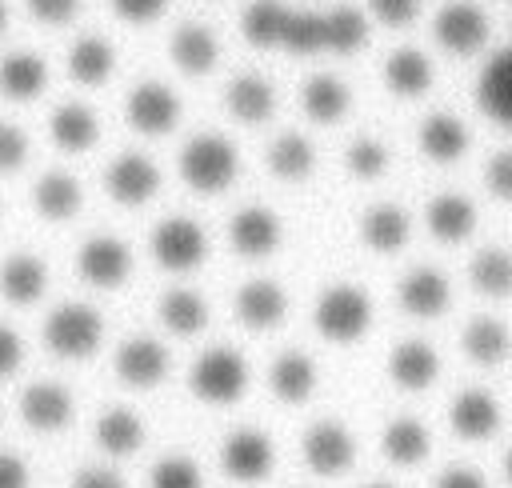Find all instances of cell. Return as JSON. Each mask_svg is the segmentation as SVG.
Instances as JSON below:
<instances>
[{
  "label": "cell",
  "instance_id": "2",
  "mask_svg": "<svg viewBox=\"0 0 512 488\" xmlns=\"http://www.w3.org/2000/svg\"><path fill=\"white\" fill-rule=\"evenodd\" d=\"M184 396L204 408V412H232L248 400L252 384H256V364L252 356L240 348V344H228V340H216V344H204L188 368H184Z\"/></svg>",
  "mask_w": 512,
  "mask_h": 488
},
{
  "label": "cell",
  "instance_id": "36",
  "mask_svg": "<svg viewBox=\"0 0 512 488\" xmlns=\"http://www.w3.org/2000/svg\"><path fill=\"white\" fill-rule=\"evenodd\" d=\"M52 68L32 48H12L0 56V100L8 104H36L48 92Z\"/></svg>",
  "mask_w": 512,
  "mask_h": 488
},
{
  "label": "cell",
  "instance_id": "24",
  "mask_svg": "<svg viewBox=\"0 0 512 488\" xmlns=\"http://www.w3.org/2000/svg\"><path fill=\"white\" fill-rule=\"evenodd\" d=\"M456 352L472 372H496L512 360V324L496 312H472L456 328Z\"/></svg>",
  "mask_w": 512,
  "mask_h": 488
},
{
  "label": "cell",
  "instance_id": "45",
  "mask_svg": "<svg viewBox=\"0 0 512 488\" xmlns=\"http://www.w3.org/2000/svg\"><path fill=\"white\" fill-rule=\"evenodd\" d=\"M28 364V336L12 320H0V384L16 380Z\"/></svg>",
  "mask_w": 512,
  "mask_h": 488
},
{
  "label": "cell",
  "instance_id": "39",
  "mask_svg": "<svg viewBox=\"0 0 512 488\" xmlns=\"http://www.w3.org/2000/svg\"><path fill=\"white\" fill-rule=\"evenodd\" d=\"M464 280L480 300H512V248L480 244L464 264Z\"/></svg>",
  "mask_w": 512,
  "mask_h": 488
},
{
  "label": "cell",
  "instance_id": "44",
  "mask_svg": "<svg viewBox=\"0 0 512 488\" xmlns=\"http://www.w3.org/2000/svg\"><path fill=\"white\" fill-rule=\"evenodd\" d=\"M480 184L496 204L512 208V148H496L480 164Z\"/></svg>",
  "mask_w": 512,
  "mask_h": 488
},
{
  "label": "cell",
  "instance_id": "38",
  "mask_svg": "<svg viewBox=\"0 0 512 488\" xmlns=\"http://www.w3.org/2000/svg\"><path fill=\"white\" fill-rule=\"evenodd\" d=\"M380 84L396 100H424L436 84V64L420 48H392L380 64Z\"/></svg>",
  "mask_w": 512,
  "mask_h": 488
},
{
  "label": "cell",
  "instance_id": "46",
  "mask_svg": "<svg viewBox=\"0 0 512 488\" xmlns=\"http://www.w3.org/2000/svg\"><path fill=\"white\" fill-rule=\"evenodd\" d=\"M64 488H128V476L112 460H84L68 472Z\"/></svg>",
  "mask_w": 512,
  "mask_h": 488
},
{
  "label": "cell",
  "instance_id": "19",
  "mask_svg": "<svg viewBox=\"0 0 512 488\" xmlns=\"http://www.w3.org/2000/svg\"><path fill=\"white\" fill-rule=\"evenodd\" d=\"M152 320H156V332L168 336V340H180V344H196L212 332V320H216V304L208 292H200L196 284H168L156 292L152 300Z\"/></svg>",
  "mask_w": 512,
  "mask_h": 488
},
{
  "label": "cell",
  "instance_id": "30",
  "mask_svg": "<svg viewBox=\"0 0 512 488\" xmlns=\"http://www.w3.org/2000/svg\"><path fill=\"white\" fill-rule=\"evenodd\" d=\"M220 100H224L228 120L244 124V128H264L276 116V104H280L276 84L264 72H236V76H228Z\"/></svg>",
  "mask_w": 512,
  "mask_h": 488
},
{
  "label": "cell",
  "instance_id": "26",
  "mask_svg": "<svg viewBox=\"0 0 512 488\" xmlns=\"http://www.w3.org/2000/svg\"><path fill=\"white\" fill-rule=\"evenodd\" d=\"M52 292V264L32 252L16 248L0 260V300L16 312H36Z\"/></svg>",
  "mask_w": 512,
  "mask_h": 488
},
{
  "label": "cell",
  "instance_id": "51",
  "mask_svg": "<svg viewBox=\"0 0 512 488\" xmlns=\"http://www.w3.org/2000/svg\"><path fill=\"white\" fill-rule=\"evenodd\" d=\"M496 476H500V488H512V440H508V444H504V452H500Z\"/></svg>",
  "mask_w": 512,
  "mask_h": 488
},
{
  "label": "cell",
  "instance_id": "15",
  "mask_svg": "<svg viewBox=\"0 0 512 488\" xmlns=\"http://www.w3.org/2000/svg\"><path fill=\"white\" fill-rule=\"evenodd\" d=\"M376 456L392 468V472H424L436 456V424L420 412L396 408L376 424Z\"/></svg>",
  "mask_w": 512,
  "mask_h": 488
},
{
  "label": "cell",
  "instance_id": "52",
  "mask_svg": "<svg viewBox=\"0 0 512 488\" xmlns=\"http://www.w3.org/2000/svg\"><path fill=\"white\" fill-rule=\"evenodd\" d=\"M356 488H404V484L392 480V476H372V480H364V484H356Z\"/></svg>",
  "mask_w": 512,
  "mask_h": 488
},
{
  "label": "cell",
  "instance_id": "14",
  "mask_svg": "<svg viewBox=\"0 0 512 488\" xmlns=\"http://www.w3.org/2000/svg\"><path fill=\"white\" fill-rule=\"evenodd\" d=\"M260 376H264L268 400H272L276 408H284V412H304V408H312L316 396H320V388H324V368H320L316 352L296 348V344L276 348V352L264 360V372H260Z\"/></svg>",
  "mask_w": 512,
  "mask_h": 488
},
{
  "label": "cell",
  "instance_id": "11",
  "mask_svg": "<svg viewBox=\"0 0 512 488\" xmlns=\"http://www.w3.org/2000/svg\"><path fill=\"white\" fill-rule=\"evenodd\" d=\"M208 256H212V236L196 216L172 212L148 228V260L172 280L196 276L208 264Z\"/></svg>",
  "mask_w": 512,
  "mask_h": 488
},
{
  "label": "cell",
  "instance_id": "17",
  "mask_svg": "<svg viewBox=\"0 0 512 488\" xmlns=\"http://www.w3.org/2000/svg\"><path fill=\"white\" fill-rule=\"evenodd\" d=\"M392 308L412 324L448 320L456 308V280L440 264H412L392 284Z\"/></svg>",
  "mask_w": 512,
  "mask_h": 488
},
{
  "label": "cell",
  "instance_id": "16",
  "mask_svg": "<svg viewBox=\"0 0 512 488\" xmlns=\"http://www.w3.org/2000/svg\"><path fill=\"white\" fill-rule=\"evenodd\" d=\"M292 316V292L276 276H248L228 292V320L244 336H272Z\"/></svg>",
  "mask_w": 512,
  "mask_h": 488
},
{
  "label": "cell",
  "instance_id": "37",
  "mask_svg": "<svg viewBox=\"0 0 512 488\" xmlns=\"http://www.w3.org/2000/svg\"><path fill=\"white\" fill-rule=\"evenodd\" d=\"M64 72L76 88H104L112 76H116V44L108 36H96V32H84L68 44L64 52Z\"/></svg>",
  "mask_w": 512,
  "mask_h": 488
},
{
  "label": "cell",
  "instance_id": "7",
  "mask_svg": "<svg viewBox=\"0 0 512 488\" xmlns=\"http://www.w3.org/2000/svg\"><path fill=\"white\" fill-rule=\"evenodd\" d=\"M108 376L116 388L132 392V396H152L160 388H168V380L176 376V352L172 340L160 332H128L112 344L108 352Z\"/></svg>",
  "mask_w": 512,
  "mask_h": 488
},
{
  "label": "cell",
  "instance_id": "3",
  "mask_svg": "<svg viewBox=\"0 0 512 488\" xmlns=\"http://www.w3.org/2000/svg\"><path fill=\"white\" fill-rule=\"evenodd\" d=\"M380 304L360 280H328L308 304V328L324 348L352 352L376 332Z\"/></svg>",
  "mask_w": 512,
  "mask_h": 488
},
{
  "label": "cell",
  "instance_id": "22",
  "mask_svg": "<svg viewBox=\"0 0 512 488\" xmlns=\"http://www.w3.org/2000/svg\"><path fill=\"white\" fill-rule=\"evenodd\" d=\"M100 188H104V196L116 204V208H124V212H136V208H144V204H152L156 196H160V188H164V172H160V164L148 156V152H116L104 168H100Z\"/></svg>",
  "mask_w": 512,
  "mask_h": 488
},
{
  "label": "cell",
  "instance_id": "20",
  "mask_svg": "<svg viewBox=\"0 0 512 488\" xmlns=\"http://www.w3.org/2000/svg\"><path fill=\"white\" fill-rule=\"evenodd\" d=\"M288 240V228H284V216L272 208V204H240L228 224H224V244L236 260H248V264H264L272 260Z\"/></svg>",
  "mask_w": 512,
  "mask_h": 488
},
{
  "label": "cell",
  "instance_id": "31",
  "mask_svg": "<svg viewBox=\"0 0 512 488\" xmlns=\"http://www.w3.org/2000/svg\"><path fill=\"white\" fill-rule=\"evenodd\" d=\"M472 100L488 124L512 132V44L484 56V64L476 72Z\"/></svg>",
  "mask_w": 512,
  "mask_h": 488
},
{
  "label": "cell",
  "instance_id": "34",
  "mask_svg": "<svg viewBox=\"0 0 512 488\" xmlns=\"http://www.w3.org/2000/svg\"><path fill=\"white\" fill-rule=\"evenodd\" d=\"M296 104H300V116L316 128H332L340 120H348L352 112V88L344 76L336 72H312L300 80V92H296Z\"/></svg>",
  "mask_w": 512,
  "mask_h": 488
},
{
  "label": "cell",
  "instance_id": "23",
  "mask_svg": "<svg viewBox=\"0 0 512 488\" xmlns=\"http://www.w3.org/2000/svg\"><path fill=\"white\" fill-rule=\"evenodd\" d=\"M432 40L444 56H456V60H472L488 48L492 40V24H488V12L476 4V0H448L436 16H432Z\"/></svg>",
  "mask_w": 512,
  "mask_h": 488
},
{
  "label": "cell",
  "instance_id": "10",
  "mask_svg": "<svg viewBox=\"0 0 512 488\" xmlns=\"http://www.w3.org/2000/svg\"><path fill=\"white\" fill-rule=\"evenodd\" d=\"M508 428V404L492 384H460L444 400V432L464 448H484Z\"/></svg>",
  "mask_w": 512,
  "mask_h": 488
},
{
  "label": "cell",
  "instance_id": "28",
  "mask_svg": "<svg viewBox=\"0 0 512 488\" xmlns=\"http://www.w3.org/2000/svg\"><path fill=\"white\" fill-rule=\"evenodd\" d=\"M412 144H416L420 160H428L436 168H452V164H460L472 152V128L456 112L436 108V112H424L420 116Z\"/></svg>",
  "mask_w": 512,
  "mask_h": 488
},
{
  "label": "cell",
  "instance_id": "8",
  "mask_svg": "<svg viewBox=\"0 0 512 488\" xmlns=\"http://www.w3.org/2000/svg\"><path fill=\"white\" fill-rule=\"evenodd\" d=\"M16 424L36 440H64L80 424V392L60 376H32L16 388Z\"/></svg>",
  "mask_w": 512,
  "mask_h": 488
},
{
  "label": "cell",
  "instance_id": "35",
  "mask_svg": "<svg viewBox=\"0 0 512 488\" xmlns=\"http://www.w3.org/2000/svg\"><path fill=\"white\" fill-rule=\"evenodd\" d=\"M168 60H172V68L180 76L204 80L220 64V40H216V32L208 24H196V20L176 24L172 36H168Z\"/></svg>",
  "mask_w": 512,
  "mask_h": 488
},
{
  "label": "cell",
  "instance_id": "18",
  "mask_svg": "<svg viewBox=\"0 0 512 488\" xmlns=\"http://www.w3.org/2000/svg\"><path fill=\"white\" fill-rule=\"evenodd\" d=\"M88 440H92L100 460L124 464V460H136L140 452H148L152 420H148L144 408H136L128 400H108V404L96 408V416L88 424Z\"/></svg>",
  "mask_w": 512,
  "mask_h": 488
},
{
  "label": "cell",
  "instance_id": "32",
  "mask_svg": "<svg viewBox=\"0 0 512 488\" xmlns=\"http://www.w3.org/2000/svg\"><path fill=\"white\" fill-rule=\"evenodd\" d=\"M104 136V124L92 104L84 100H60L48 112V140L64 156H88Z\"/></svg>",
  "mask_w": 512,
  "mask_h": 488
},
{
  "label": "cell",
  "instance_id": "4",
  "mask_svg": "<svg viewBox=\"0 0 512 488\" xmlns=\"http://www.w3.org/2000/svg\"><path fill=\"white\" fill-rule=\"evenodd\" d=\"M36 340L56 364H92L108 348V316L96 300H60L40 316Z\"/></svg>",
  "mask_w": 512,
  "mask_h": 488
},
{
  "label": "cell",
  "instance_id": "9",
  "mask_svg": "<svg viewBox=\"0 0 512 488\" xmlns=\"http://www.w3.org/2000/svg\"><path fill=\"white\" fill-rule=\"evenodd\" d=\"M240 148L224 132H192L176 152V176L192 196H224L240 180Z\"/></svg>",
  "mask_w": 512,
  "mask_h": 488
},
{
  "label": "cell",
  "instance_id": "42",
  "mask_svg": "<svg viewBox=\"0 0 512 488\" xmlns=\"http://www.w3.org/2000/svg\"><path fill=\"white\" fill-rule=\"evenodd\" d=\"M424 488H496V480L476 460H448L428 476Z\"/></svg>",
  "mask_w": 512,
  "mask_h": 488
},
{
  "label": "cell",
  "instance_id": "53",
  "mask_svg": "<svg viewBox=\"0 0 512 488\" xmlns=\"http://www.w3.org/2000/svg\"><path fill=\"white\" fill-rule=\"evenodd\" d=\"M4 32H8V4L0 0V36H4Z\"/></svg>",
  "mask_w": 512,
  "mask_h": 488
},
{
  "label": "cell",
  "instance_id": "41",
  "mask_svg": "<svg viewBox=\"0 0 512 488\" xmlns=\"http://www.w3.org/2000/svg\"><path fill=\"white\" fill-rule=\"evenodd\" d=\"M344 172L356 180V184H380L388 172H392V148L372 136V132H360L344 144Z\"/></svg>",
  "mask_w": 512,
  "mask_h": 488
},
{
  "label": "cell",
  "instance_id": "29",
  "mask_svg": "<svg viewBox=\"0 0 512 488\" xmlns=\"http://www.w3.org/2000/svg\"><path fill=\"white\" fill-rule=\"evenodd\" d=\"M28 208L44 224H72L84 212V184L68 168H44L28 188Z\"/></svg>",
  "mask_w": 512,
  "mask_h": 488
},
{
  "label": "cell",
  "instance_id": "27",
  "mask_svg": "<svg viewBox=\"0 0 512 488\" xmlns=\"http://www.w3.org/2000/svg\"><path fill=\"white\" fill-rule=\"evenodd\" d=\"M420 224L428 232V240H436L440 248H460L476 236L480 228V208L472 196L464 192H432L420 208Z\"/></svg>",
  "mask_w": 512,
  "mask_h": 488
},
{
  "label": "cell",
  "instance_id": "48",
  "mask_svg": "<svg viewBox=\"0 0 512 488\" xmlns=\"http://www.w3.org/2000/svg\"><path fill=\"white\" fill-rule=\"evenodd\" d=\"M24 8L44 28H68L80 16V0H24Z\"/></svg>",
  "mask_w": 512,
  "mask_h": 488
},
{
  "label": "cell",
  "instance_id": "1",
  "mask_svg": "<svg viewBox=\"0 0 512 488\" xmlns=\"http://www.w3.org/2000/svg\"><path fill=\"white\" fill-rule=\"evenodd\" d=\"M240 32L256 52L284 56H356L368 40V12L352 4L296 8L284 0H252L240 16Z\"/></svg>",
  "mask_w": 512,
  "mask_h": 488
},
{
  "label": "cell",
  "instance_id": "49",
  "mask_svg": "<svg viewBox=\"0 0 512 488\" xmlns=\"http://www.w3.org/2000/svg\"><path fill=\"white\" fill-rule=\"evenodd\" d=\"M0 488H36V468L20 448H0Z\"/></svg>",
  "mask_w": 512,
  "mask_h": 488
},
{
  "label": "cell",
  "instance_id": "6",
  "mask_svg": "<svg viewBox=\"0 0 512 488\" xmlns=\"http://www.w3.org/2000/svg\"><path fill=\"white\" fill-rule=\"evenodd\" d=\"M212 468L232 488H264L280 472V440L264 424H232L216 440Z\"/></svg>",
  "mask_w": 512,
  "mask_h": 488
},
{
  "label": "cell",
  "instance_id": "47",
  "mask_svg": "<svg viewBox=\"0 0 512 488\" xmlns=\"http://www.w3.org/2000/svg\"><path fill=\"white\" fill-rule=\"evenodd\" d=\"M424 0H368V16L384 28H412L420 20Z\"/></svg>",
  "mask_w": 512,
  "mask_h": 488
},
{
  "label": "cell",
  "instance_id": "43",
  "mask_svg": "<svg viewBox=\"0 0 512 488\" xmlns=\"http://www.w3.org/2000/svg\"><path fill=\"white\" fill-rule=\"evenodd\" d=\"M28 160H32V136H28L20 124L0 120V180L24 172Z\"/></svg>",
  "mask_w": 512,
  "mask_h": 488
},
{
  "label": "cell",
  "instance_id": "5",
  "mask_svg": "<svg viewBox=\"0 0 512 488\" xmlns=\"http://www.w3.org/2000/svg\"><path fill=\"white\" fill-rule=\"evenodd\" d=\"M364 460V440L360 428L344 416H312L296 428V464L312 476V480H348Z\"/></svg>",
  "mask_w": 512,
  "mask_h": 488
},
{
  "label": "cell",
  "instance_id": "12",
  "mask_svg": "<svg viewBox=\"0 0 512 488\" xmlns=\"http://www.w3.org/2000/svg\"><path fill=\"white\" fill-rule=\"evenodd\" d=\"M380 376H384V384L396 396L420 400V396L440 388V380H444V352L428 336H400V340H392L384 348Z\"/></svg>",
  "mask_w": 512,
  "mask_h": 488
},
{
  "label": "cell",
  "instance_id": "54",
  "mask_svg": "<svg viewBox=\"0 0 512 488\" xmlns=\"http://www.w3.org/2000/svg\"><path fill=\"white\" fill-rule=\"evenodd\" d=\"M0 428H4V404H0Z\"/></svg>",
  "mask_w": 512,
  "mask_h": 488
},
{
  "label": "cell",
  "instance_id": "13",
  "mask_svg": "<svg viewBox=\"0 0 512 488\" xmlns=\"http://www.w3.org/2000/svg\"><path fill=\"white\" fill-rule=\"evenodd\" d=\"M72 276L88 292H124L136 276V248L116 232H88L72 252Z\"/></svg>",
  "mask_w": 512,
  "mask_h": 488
},
{
  "label": "cell",
  "instance_id": "40",
  "mask_svg": "<svg viewBox=\"0 0 512 488\" xmlns=\"http://www.w3.org/2000/svg\"><path fill=\"white\" fill-rule=\"evenodd\" d=\"M144 488H208V468L188 448H168L152 456L144 472Z\"/></svg>",
  "mask_w": 512,
  "mask_h": 488
},
{
  "label": "cell",
  "instance_id": "21",
  "mask_svg": "<svg viewBox=\"0 0 512 488\" xmlns=\"http://www.w3.org/2000/svg\"><path fill=\"white\" fill-rule=\"evenodd\" d=\"M184 100L168 80H136L124 92V124L144 140H164L180 128Z\"/></svg>",
  "mask_w": 512,
  "mask_h": 488
},
{
  "label": "cell",
  "instance_id": "25",
  "mask_svg": "<svg viewBox=\"0 0 512 488\" xmlns=\"http://www.w3.org/2000/svg\"><path fill=\"white\" fill-rule=\"evenodd\" d=\"M412 232H416V216L400 200H376L356 216V244L380 260L400 256L412 244Z\"/></svg>",
  "mask_w": 512,
  "mask_h": 488
},
{
  "label": "cell",
  "instance_id": "33",
  "mask_svg": "<svg viewBox=\"0 0 512 488\" xmlns=\"http://www.w3.org/2000/svg\"><path fill=\"white\" fill-rule=\"evenodd\" d=\"M264 168L272 180L280 184H308L320 168V152L316 140L300 128H284L264 144Z\"/></svg>",
  "mask_w": 512,
  "mask_h": 488
},
{
  "label": "cell",
  "instance_id": "50",
  "mask_svg": "<svg viewBox=\"0 0 512 488\" xmlns=\"http://www.w3.org/2000/svg\"><path fill=\"white\" fill-rule=\"evenodd\" d=\"M108 8L116 12V20L144 28V24H156V20L164 16L168 0H108Z\"/></svg>",
  "mask_w": 512,
  "mask_h": 488
}]
</instances>
